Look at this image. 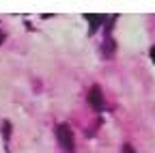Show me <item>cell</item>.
I'll use <instances>...</instances> for the list:
<instances>
[{
	"instance_id": "obj_1",
	"label": "cell",
	"mask_w": 155,
	"mask_h": 153,
	"mask_svg": "<svg viewBox=\"0 0 155 153\" xmlns=\"http://www.w3.org/2000/svg\"><path fill=\"white\" fill-rule=\"evenodd\" d=\"M56 140L58 145H61L67 153H73L75 149V140H73V131L67 123H61V125H56Z\"/></svg>"
},
{
	"instance_id": "obj_2",
	"label": "cell",
	"mask_w": 155,
	"mask_h": 153,
	"mask_svg": "<svg viewBox=\"0 0 155 153\" xmlns=\"http://www.w3.org/2000/svg\"><path fill=\"white\" fill-rule=\"evenodd\" d=\"M88 104L97 110H104V95H101V88L99 86H93L91 93H88Z\"/></svg>"
},
{
	"instance_id": "obj_3",
	"label": "cell",
	"mask_w": 155,
	"mask_h": 153,
	"mask_svg": "<svg viewBox=\"0 0 155 153\" xmlns=\"http://www.w3.org/2000/svg\"><path fill=\"white\" fill-rule=\"evenodd\" d=\"M112 54H114V41H112L110 32H106V37H104V58H112Z\"/></svg>"
},
{
	"instance_id": "obj_4",
	"label": "cell",
	"mask_w": 155,
	"mask_h": 153,
	"mask_svg": "<svg viewBox=\"0 0 155 153\" xmlns=\"http://www.w3.org/2000/svg\"><path fill=\"white\" fill-rule=\"evenodd\" d=\"M86 20H91V32H93V30H97V28L101 26V20H104V17H101V15H86Z\"/></svg>"
},
{
	"instance_id": "obj_5",
	"label": "cell",
	"mask_w": 155,
	"mask_h": 153,
	"mask_svg": "<svg viewBox=\"0 0 155 153\" xmlns=\"http://www.w3.org/2000/svg\"><path fill=\"white\" fill-rule=\"evenodd\" d=\"M123 153H136V149H134L129 142H125V145H123Z\"/></svg>"
},
{
	"instance_id": "obj_6",
	"label": "cell",
	"mask_w": 155,
	"mask_h": 153,
	"mask_svg": "<svg viewBox=\"0 0 155 153\" xmlns=\"http://www.w3.org/2000/svg\"><path fill=\"white\" fill-rule=\"evenodd\" d=\"M2 39H5V35H2V32H0V43H2Z\"/></svg>"
}]
</instances>
